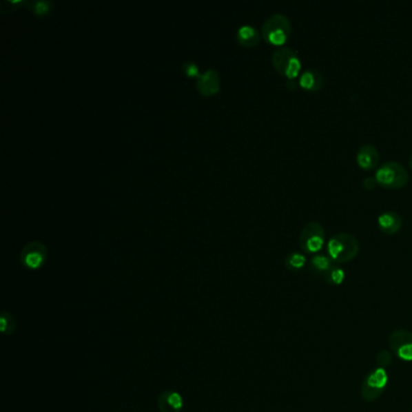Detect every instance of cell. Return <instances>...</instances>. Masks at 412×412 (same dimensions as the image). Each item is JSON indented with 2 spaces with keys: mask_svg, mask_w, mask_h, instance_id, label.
<instances>
[{
  "mask_svg": "<svg viewBox=\"0 0 412 412\" xmlns=\"http://www.w3.org/2000/svg\"><path fill=\"white\" fill-rule=\"evenodd\" d=\"M359 240L349 232H338L327 242V253L336 264H344L358 256Z\"/></svg>",
  "mask_w": 412,
  "mask_h": 412,
  "instance_id": "6da1fadb",
  "label": "cell"
},
{
  "mask_svg": "<svg viewBox=\"0 0 412 412\" xmlns=\"http://www.w3.org/2000/svg\"><path fill=\"white\" fill-rule=\"evenodd\" d=\"M291 33V25L288 16L280 12L272 14L270 17L266 19L262 28H261V34L264 37L266 41L270 44L282 46L287 43Z\"/></svg>",
  "mask_w": 412,
  "mask_h": 412,
  "instance_id": "7a4b0ae2",
  "label": "cell"
},
{
  "mask_svg": "<svg viewBox=\"0 0 412 412\" xmlns=\"http://www.w3.org/2000/svg\"><path fill=\"white\" fill-rule=\"evenodd\" d=\"M271 61L276 70L288 80H296L302 72V62L299 54L288 46H280L276 49Z\"/></svg>",
  "mask_w": 412,
  "mask_h": 412,
  "instance_id": "3957f363",
  "label": "cell"
},
{
  "mask_svg": "<svg viewBox=\"0 0 412 412\" xmlns=\"http://www.w3.org/2000/svg\"><path fill=\"white\" fill-rule=\"evenodd\" d=\"M375 178L378 184L382 187L398 189L406 185L409 182V172L399 162L387 161L378 166Z\"/></svg>",
  "mask_w": 412,
  "mask_h": 412,
  "instance_id": "277c9868",
  "label": "cell"
},
{
  "mask_svg": "<svg viewBox=\"0 0 412 412\" xmlns=\"http://www.w3.org/2000/svg\"><path fill=\"white\" fill-rule=\"evenodd\" d=\"M388 384L386 369L375 368L365 376L360 386V395L364 402H373L382 397Z\"/></svg>",
  "mask_w": 412,
  "mask_h": 412,
  "instance_id": "5b68a950",
  "label": "cell"
},
{
  "mask_svg": "<svg viewBox=\"0 0 412 412\" xmlns=\"http://www.w3.org/2000/svg\"><path fill=\"white\" fill-rule=\"evenodd\" d=\"M300 248L309 254H318L325 245V229L317 220L305 224L299 236Z\"/></svg>",
  "mask_w": 412,
  "mask_h": 412,
  "instance_id": "8992f818",
  "label": "cell"
},
{
  "mask_svg": "<svg viewBox=\"0 0 412 412\" xmlns=\"http://www.w3.org/2000/svg\"><path fill=\"white\" fill-rule=\"evenodd\" d=\"M48 259V248L43 242L32 240L22 248L20 260L30 270H38Z\"/></svg>",
  "mask_w": 412,
  "mask_h": 412,
  "instance_id": "52a82bcc",
  "label": "cell"
},
{
  "mask_svg": "<svg viewBox=\"0 0 412 412\" xmlns=\"http://www.w3.org/2000/svg\"><path fill=\"white\" fill-rule=\"evenodd\" d=\"M393 353L404 362H412V333L405 329L394 330L388 338Z\"/></svg>",
  "mask_w": 412,
  "mask_h": 412,
  "instance_id": "ba28073f",
  "label": "cell"
},
{
  "mask_svg": "<svg viewBox=\"0 0 412 412\" xmlns=\"http://www.w3.org/2000/svg\"><path fill=\"white\" fill-rule=\"evenodd\" d=\"M157 407L160 412H182L184 399L181 393L174 389H167L160 393L157 398Z\"/></svg>",
  "mask_w": 412,
  "mask_h": 412,
  "instance_id": "9c48e42d",
  "label": "cell"
},
{
  "mask_svg": "<svg viewBox=\"0 0 412 412\" xmlns=\"http://www.w3.org/2000/svg\"><path fill=\"white\" fill-rule=\"evenodd\" d=\"M197 89L203 96H212L220 89L219 74L214 68L207 69L206 72L200 74L197 79Z\"/></svg>",
  "mask_w": 412,
  "mask_h": 412,
  "instance_id": "30bf717a",
  "label": "cell"
},
{
  "mask_svg": "<svg viewBox=\"0 0 412 412\" xmlns=\"http://www.w3.org/2000/svg\"><path fill=\"white\" fill-rule=\"evenodd\" d=\"M356 160H357L359 167L363 168V169H373L378 166V161H380V152H378V147L370 143L363 144L357 152Z\"/></svg>",
  "mask_w": 412,
  "mask_h": 412,
  "instance_id": "8fae6325",
  "label": "cell"
},
{
  "mask_svg": "<svg viewBox=\"0 0 412 412\" xmlns=\"http://www.w3.org/2000/svg\"><path fill=\"white\" fill-rule=\"evenodd\" d=\"M299 85L306 91H318L324 85V75L318 69L307 68L301 72L299 76Z\"/></svg>",
  "mask_w": 412,
  "mask_h": 412,
  "instance_id": "7c38bea8",
  "label": "cell"
},
{
  "mask_svg": "<svg viewBox=\"0 0 412 412\" xmlns=\"http://www.w3.org/2000/svg\"><path fill=\"white\" fill-rule=\"evenodd\" d=\"M378 224L380 229L388 235L397 234L398 231L402 229V216L398 214L397 212L386 211L382 212L378 218Z\"/></svg>",
  "mask_w": 412,
  "mask_h": 412,
  "instance_id": "4fadbf2b",
  "label": "cell"
},
{
  "mask_svg": "<svg viewBox=\"0 0 412 412\" xmlns=\"http://www.w3.org/2000/svg\"><path fill=\"white\" fill-rule=\"evenodd\" d=\"M237 40H238L240 45H243L245 48H253V46L259 44L260 33L253 25H240L238 30H237Z\"/></svg>",
  "mask_w": 412,
  "mask_h": 412,
  "instance_id": "5bb4252c",
  "label": "cell"
},
{
  "mask_svg": "<svg viewBox=\"0 0 412 412\" xmlns=\"http://www.w3.org/2000/svg\"><path fill=\"white\" fill-rule=\"evenodd\" d=\"M334 265L335 262L331 260V258L323 253L314 254L311 259V270L313 271L314 274L322 275L323 277Z\"/></svg>",
  "mask_w": 412,
  "mask_h": 412,
  "instance_id": "9a60e30c",
  "label": "cell"
},
{
  "mask_svg": "<svg viewBox=\"0 0 412 412\" xmlns=\"http://www.w3.org/2000/svg\"><path fill=\"white\" fill-rule=\"evenodd\" d=\"M17 324L14 316L9 311H1L0 313V330L6 336H12L15 334Z\"/></svg>",
  "mask_w": 412,
  "mask_h": 412,
  "instance_id": "2e32d148",
  "label": "cell"
},
{
  "mask_svg": "<svg viewBox=\"0 0 412 412\" xmlns=\"http://www.w3.org/2000/svg\"><path fill=\"white\" fill-rule=\"evenodd\" d=\"M306 256L304 253L300 251H291L288 256H285V265L289 271H299L306 265Z\"/></svg>",
  "mask_w": 412,
  "mask_h": 412,
  "instance_id": "e0dca14e",
  "label": "cell"
},
{
  "mask_svg": "<svg viewBox=\"0 0 412 412\" xmlns=\"http://www.w3.org/2000/svg\"><path fill=\"white\" fill-rule=\"evenodd\" d=\"M344 269H341L339 265H336L335 264L330 270L324 275V280L327 283H329L330 285H342V282L344 280Z\"/></svg>",
  "mask_w": 412,
  "mask_h": 412,
  "instance_id": "ac0fdd59",
  "label": "cell"
},
{
  "mask_svg": "<svg viewBox=\"0 0 412 412\" xmlns=\"http://www.w3.org/2000/svg\"><path fill=\"white\" fill-rule=\"evenodd\" d=\"M30 9L34 12L35 15H46L51 9V3L46 1V0H37V1H30Z\"/></svg>",
  "mask_w": 412,
  "mask_h": 412,
  "instance_id": "d6986e66",
  "label": "cell"
},
{
  "mask_svg": "<svg viewBox=\"0 0 412 412\" xmlns=\"http://www.w3.org/2000/svg\"><path fill=\"white\" fill-rule=\"evenodd\" d=\"M393 363V356L389 351L383 349L381 352H378L376 356V364H378V368L387 369L388 367H391Z\"/></svg>",
  "mask_w": 412,
  "mask_h": 412,
  "instance_id": "ffe728a7",
  "label": "cell"
},
{
  "mask_svg": "<svg viewBox=\"0 0 412 412\" xmlns=\"http://www.w3.org/2000/svg\"><path fill=\"white\" fill-rule=\"evenodd\" d=\"M183 72L184 74L189 76V78H192V76H198V67H197L196 63H194V62H185L184 65H183Z\"/></svg>",
  "mask_w": 412,
  "mask_h": 412,
  "instance_id": "44dd1931",
  "label": "cell"
},
{
  "mask_svg": "<svg viewBox=\"0 0 412 412\" xmlns=\"http://www.w3.org/2000/svg\"><path fill=\"white\" fill-rule=\"evenodd\" d=\"M376 184H378V181H376V178L375 176L373 177H365L363 179V187L367 189V190H373V187H376Z\"/></svg>",
  "mask_w": 412,
  "mask_h": 412,
  "instance_id": "7402d4cb",
  "label": "cell"
},
{
  "mask_svg": "<svg viewBox=\"0 0 412 412\" xmlns=\"http://www.w3.org/2000/svg\"><path fill=\"white\" fill-rule=\"evenodd\" d=\"M409 161H410V166L412 167V154L410 155V160H409Z\"/></svg>",
  "mask_w": 412,
  "mask_h": 412,
  "instance_id": "603a6c76",
  "label": "cell"
},
{
  "mask_svg": "<svg viewBox=\"0 0 412 412\" xmlns=\"http://www.w3.org/2000/svg\"><path fill=\"white\" fill-rule=\"evenodd\" d=\"M410 412H412V405H411V410H410Z\"/></svg>",
  "mask_w": 412,
  "mask_h": 412,
  "instance_id": "cb8c5ba5",
  "label": "cell"
}]
</instances>
